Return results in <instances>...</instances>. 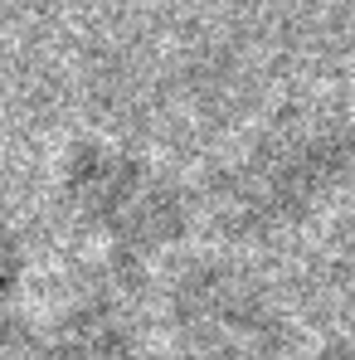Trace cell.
<instances>
[{
  "label": "cell",
  "mask_w": 355,
  "mask_h": 360,
  "mask_svg": "<svg viewBox=\"0 0 355 360\" xmlns=\"http://www.w3.org/2000/svg\"><path fill=\"white\" fill-rule=\"evenodd\" d=\"M341 171V156L326 146V141H288V146H278L263 166H253L248 171V185H243V200H238V210H273V214H292L297 205H306V200H316L321 190H326V180Z\"/></svg>",
  "instance_id": "2"
},
{
  "label": "cell",
  "mask_w": 355,
  "mask_h": 360,
  "mask_svg": "<svg viewBox=\"0 0 355 360\" xmlns=\"http://www.w3.org/2000/svg\"><path fill=\"white\" fill-rule=\"evenodd\" d=\"M205 278V273H200ZM180 331L190 360H263L273 356V321L263 302L238 283L205 278L180 302Z\"/></svg>",
  "instance_id": "1"
},
{
  "label": "cell",
  "mask_w": 355,
  "mask_h": 360,
  "mask_svg": "<svg viewBox=\"0 0 355 360\" xmlns=\"http://www.w3.org/2000/svg\"><path fill=\"white\" fill-rule=\"evenodd\" d=\"M54 360H131V346H127L122 331L93 321V326H83L78 336H68L59 351H54Z\"/></svg>",
  "instance_id": "3"
}]
</instances>
